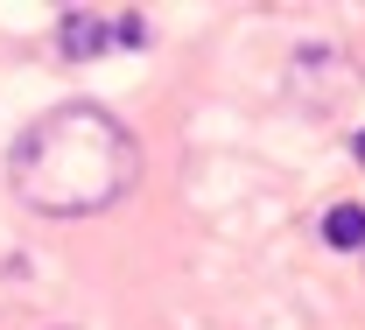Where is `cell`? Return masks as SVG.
<instances>
[{"mask_svg": "<svg viewBox=\"0 0 365 330\" xmlns=\"http://www.w3.org/2000/svg\"><path fill=\"white\" fill-rule=\"evenodd\" d=\"M351 155H359V162H365V127H359V141H351Z\"/></svg>", "mask_w": 365, "mask_h": 330, "instance_id": "obj_4", "label": "cell"}, {"mask_svg": "<svg viewBox=\"0 0 365 330\" xmlns=\"http://www.w3.org/2000/svg\"><path fill=\"white\" fill-rule=\"evenodd\" d=\"M323 246L330 253H359L365 246V204H330L323 211Z\"/></svg>", "mask_w": 365, "mask_h": 330, "instance_id": "obj_3", "label": "cell"}, {"mask_svg": "<svg viewBox=\"0 0 365 330\" xmlns=\"http://www.w3.org/2000/svg\"><path fill=\"white\" fill-rule=\"evenodd\" d=\"M113 36H120V29H113V14H91V7H71V14H63V29H56L63 56H98Z\"/></svg>", "mask_w": 365, "mask_h": 330, "instance_id": "obj_2", "label": "cell"}, {"mask_svg": "<svg viewBox=\"0 0 365 330\" xmlns=\"http://www.w3.org/2000/svg\"><path fill=\"white\" fill-rule=\"evenodd\" d=\"M7 183H14L21 204H36L49 218H91V211L120 204L140 183V148L106 105H85L78 98V105L43 113L14 141Z\"/></svg>", "mask_w": 365, "mask_h": 330, "instance_id": "obj_1", "label": "cell"}]
</instances>
